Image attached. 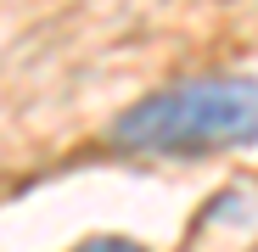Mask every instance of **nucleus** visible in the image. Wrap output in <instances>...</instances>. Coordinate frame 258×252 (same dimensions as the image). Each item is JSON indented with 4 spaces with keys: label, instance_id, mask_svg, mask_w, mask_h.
Segmentation results:
<instances>
[{
    "label": "nucleus",
    "instance_id": "1",
    "mask_svg": "<svg viewBox=\"0 0 258 252\" xmlns=\"http://www.w3.org/2000/svg\"><path fill=\"white\" fill-rule=\"evenodd\" d=\"M107 140L141 157H208V151L258 146V78L241 73L180 78L118 112Z\"/></svg>",
    "mask_w": 258,
    "mask_h": 252
},
{
    "label": "nucleus",
    "instance_id": "2",
    "mask_svg": "<svg viewBox=\"0 0 258 252\" xmlns=\"http://www.w3.org/2000/svg\"><path fill=\"white\" fill-rule=\"evenodd\" d=\"M73 252H146L141 241H129V235H96V241H84Z\"/></svg>",
    "mask_w": 258,
    "mask_h": 252
}]
</instances>
